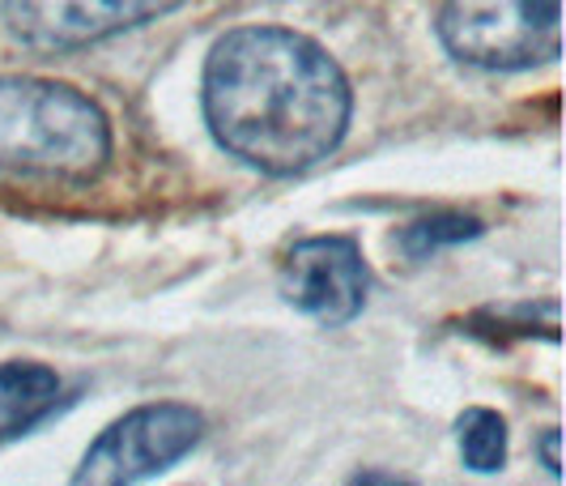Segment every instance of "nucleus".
Masks as SVG:
<instances>
[{"mask_svg":"<svg viewBox=\"0 0 566 486\" xmlns=\"http://www.w3.org/2000/svg\"><path fill=\"white\" fill-rule=\"evenodd\" d=\"M349 107L340 64L298 30H230L205 64V120L218 145L255 172L298 175L328 158Z\"/></svg>","mask_w":566,"mask_h":486,"instance_id":"1","label":"nucleus"},{"mask_svg":"<svg viewBox=\"0 0 566 486\" xmlns=\"http://www.w3.org/2000/svg\"><path fill=\"white\" fill-rule=\"evenodd\" d=\"M112 158V124L82 90L0 77V175L85 184Z\"/></svg>","mask_w":566,"mask_h":486,"instance_id":"2","label":"nucleus"},{"mask_svg":"<svg viewBox=\"0 0 566 486\" xmlns=\"http://www.w3.org/2000/svg\"><path fill=\"white\" fill-rule=\"evenodd\" d=\"M439 39L478 69H533L563 52V0H448Z\"/></svg>","mask_w":566,"mask_h":486,"instance_id":"3","label":"nucleus"},{"mask_svg":"<svg viewBox=\"0 0 566 486\" xmlns=\"http://www.w3.org/2000/svg\"><path fill=\"white\" fill-rule=\"evenodd\" d=\"M205 435V414L179 401L163 405H142L133 414H124L119 423L103 431L82 469L73 474V483L90 486H124L145 483L154 474H167L175 461H184Z\"/></svg>","mask_w":566,"mask_h":486,"instance_id":"4","label":"nucleus"},{"mask_svg":"<svg viewBox=\"0 0 566 486\" xmlns=\"http://www.w3.org/2000/svg\"><path fill=\"white\" fill-rule=\"evenodd\" d=\"M370 290L367 260L354 239L340 235H315L290 248L282 265V294L298 312L337 329L363 312Z\"/></svg>","mask_w":566,"mask_h":486,"instance_id":"5","label":"nucleus"},{"mask_svg":"<svg viewBox=\"0 0 566 486\" xmlns=\"http://www.w3.org/2000/svg\"><path fill=\"white\" fill-rule=\"evenodd\" d=\"M184 0H4L9 30L39 52H73L154 22Z\"/></svg>","mask_w":566,"mask_h":486,"instance_id":"6","label":"nucleus"},{"mask_svg":"<svg viewBox=\"0 0 566 486\" xmlns=\"http://www.w3.org/2000/svg\"><path fill=\"white\" fill-rule=\"evenodd\" d=\"M60 401V375L43 363H0V444L39 427Z\"/></svg>","mask_w":566,"mask_h":486,"instance_id":"7","label":"nucleus"},{"mask_svg":"<svg viewBox=\"0 0 566 486\" xmlns=\"http://www.w3.org/2000/svg\"><path fill=\"white\" fill-rule=\"evenodd\" d=\"M455 435H460V457L469 469L478 474H494L503 469L507 461V423L494 414V410H464L460 423H455Z\"/></svg>","mask_w":566,"mask_h":486,"instance_id":"8","label":"nucleus"},{"mask_svg":"<svg viewBox=\"0 0 566 486\" xmlns=\"http://www.w3.org/2000/svg\"><path fill=\"white\" fill-rule=\"evenodd\" d=\"M478 235H482V223H478V218H464V214H434V218H422V223L400 230V252L409 260H426V257H434L439 248H452V244L478 239Z\"/></svg>","mask_w":566,"mask_h":486,"instance_id":"9","label":"nucleus"},{"mask_svg":"<svg viewBox=\"0 0 566 486\" xmlns=\"http://www.w3.org/2000/svg\"><path fill=\"white\" fill-rule=\"evenodd\" d=\"M558 440H563V431L549 427L541 435V461H545V474L549 478H563V461H558Z\"/></svg>","mask_w":566,"mask_h":486,"instance_id":"10","label":"nucleus"}]
</instances>
